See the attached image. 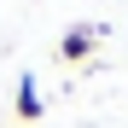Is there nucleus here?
Listing matches in <instances>:
<instances>
[{
    "label": "nucleus",
    "mask_w": 128,
    "mask_h": 128,
    "mask_svg": "<svg viewBox=\"0 0 128 128\" xmlns=\"http://www.w3.org/2000/svg\"><path fill=\"white\" fill-rule=\"evenodd\" d=\"M93 47H99V29H88V24H76L70 35L58 41V58H64V64H82V58H93Z\"/></svg>",
    "instance_id": "1"
},
{
    "label": "nucleus",
    "mask_w": 128,
    "mask_h": 128,
    "mask_svg": "<svg viewBox=\"0 0 128 128\" xmlns=\"http://www.w3.org/2000/svg\"><path fill=\"white\" fill-rule=\"evenodd\" d=\"M12 111H18V122H41V88H35V76H24L18 82V99H12Z\"/></svg>",
    "instance_id": "2"
}]
</instances>
